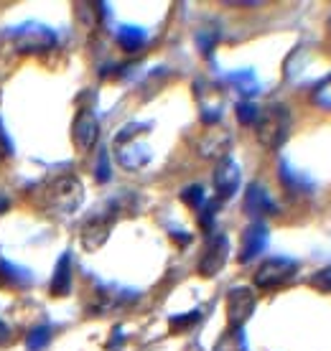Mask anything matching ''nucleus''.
I'll list each match as a JSON object with an SVG mask.
<instances>
[{
	"label": "nucleus",
	"mask_w": 331,
	"mask_h": 351,
	"mask_svg": "<svg viewBox=\"0 0 331 351\" xmlns=\"http://www.w3.org/2000/svg\"><path fill=\"white\" fill-rule=\"evenodd\" d=\"M181 202L189 209H201L204 206V189L201 186H186L181 191Z\"/></svg>",
	"instance_id": "obj_20"
},
{
	"label": "nucleus",
	"mask_w": 331,
	"mask_h": 351,
	"mask_svg": "<svg viewBox=\"0 0 331 351\" xmlns=\"http://www.w3.org/2000/svg\"><path fill=\"white\" fill-rule=\"evenodd\" d=\"M229 143H232V138H229V132L222 130V128H214L212 125L209 130L201 135L199 141V153L204 156V158H227V150H229Z\"/></svg>",
	"instance_id": "obj_12"
},
{
	"label": "nucleus",
	"mask_w": 331,
	"mask_h": 351,
	"mask_svg": "<svg viewBox=\"0 0 331 351\" xmlns=\"http://www.w3.org/2000/svg\"><path fill=\"white\" fill-rule=\"evenodd\" d=\"M214 191H217V202L232 199L235 191L240 189V168L232 158H222L214 168Z\"/></svg>",
	"instance_id": "obj_9"
},
{
	"label": "nucleus",
	"mask_w": 331,
	"mask_h": 351,
	"mask_svg": "<svg viewBox=\"0 0 331 351\" xmlns=\"http://www.w3.org/2000/svg\"><path fill=\"white\" fill-rule=\"evenodd\" d=\"M49 290H52L54 298L69 295V290H71V255L69 252H64V255L59 257L56 270H54V275H52V282H49Z\"/></svg>",
	"instance_id": "obj_14"
},
{
	"label": "nucleus",
	"mask_w": 331,
	"mask_h": 351,
	"mask_svg": "<svg viewBox=\"0 0 331 351\" xmlns=\"http://www.w3.org/2000/svg\"><path fill=\"white\" fill-rule=\"evenodd\" d=\"M117 44L125 49V51H140L143 44H146V34L135 26H122L117 31Z\"/></svg>",
	"instance_id": "obj_15"
},
{
	"label": "nucleus",
	"mask_w": 331,
	"mask_h": 351,
	"mask_svg": "<svg viewBox=\"0 0 331 351\" xmlns=\"http://www.w3.org/2000/svg\"><path fill=\"white\" fill-rule=\"evenodd\" d=\"M217 206L219 202H209L201 206V214H199V227L204 229V232H209L212 227H214V217H217Z\"/></svg>",
	"instance_id": "obj_23"
},
{
	"label": "nucleus",
	"mask_w": 331,
	"mask_h": 351,
	"mask_svg": "<svg viewBox=\"0 0 331 351\" xmlns=\"http://www.w3.org/2000/svg\"><path fill=\"white\" fill-rule=\"evenodd\" d=\"M311 288H316L319 293H331V267H323V270L314 272L311 278Z\"/></svg>",
	"instance_id": "obj_24"
},
{
	"label": "nucleus",
	"mask_w": 331,
	"mask_h": 351,
	"mask_svg": "<svg viewBox=\"0 0 331 351\" xmlns=\"http://www.w3.org/2000/svg\"><path fill=\"white\" fill-rule=\"evenodd\" d=\"M255 293L250 288H232L227 293V324L229 328H242L255 313Z\"/></svg>",
	"instance_id": "obj_5"
},
{
	"label": "nucleus",
	"mask_w": 331,
	"mask_h": 351,
	"mask_svg": "<svg viewBox=\"0 0 331 351\" xmlns=\"http://www.w3.org/2000/svg\"><path fill=\"white\" fill-rule=\"evenodd\" d=\"M10 339V328L3 321H0V343H5Z\"/></svg>",
	"instance_id": "obj_27"
},
{
	"label": "nucleus",
	"mask_w": 331,
	"mask_h": 351,
	"mask_svg": "<svg viewBox=\"0 0 331 351\" xmlns=\"http://www.w3.org/2000/svg\"><path fill=\"white\" fill-rule=\"evenodd\" d=\"M311 99H314L316 107H321L326 112H331V74L326 80H321L311 92Z\"/></svg>",
	"instance_id": "obj_18"
},
{
	"label": "nucleus",
	"mask_w": 331,
	"mask_h": 351,
	"mask_svg": "<svg viewBox=\"0 0 331 351\" xmlns=\"http://www.w3.org/2000/svg\"><path fill=\"white\" fill-rule=\"evenodd\" d=\"M199 318H201L199 311H189V313H181V316H171L168 328H171V334H183V331H189L192 326L199 324Z\"/></svg>",
	"instance_id": "obj_17"
},
{
	"label": "nucleus",
	"mask_w": 331,
	"mask_h": 351,
	"mask_svg": "<svg viewBox=\"0 0 331 351\" xmlns=\"http://www.w3.org/2000/svg\"><path fill=\"white\" fill-rule=\"evenodd\" d=\"M113 224H115V214H95V217H89L84 221V227H82V234H79L82 247L87 252H97L110 239Z\"/></svg>",
	"instance_id": "obj_7"
},
{
	"label": "nucleus",
	"mask_w": 331,
	"mask_h": 351,
	"mask_svg": "<svg viewBox=\"0 0 331 351\" xmlns=\"http://www.w3.org/2000/svg\"><path fill=\"white\" fill-rule=\"evenodd\" d=\"M214 351H244V339H242V328H227L222 339L217 341Z\"/></svg>",
	"instance_id": "obj_16"
},
{
	"label": "nucleus",
	"mask_w": 331,
	"mask_h": 351,
	"mask_svg": "<svg viewBox=\"0 0 331 351\" xmlns=\"http://www.w3.org/2000/svg\"><path fill=\"white\" fill-rule=\"evenodd\" d=\"M296 263L293 260H286V257H271L258 267L255 272V285L260 290H273L288 282L293 275H296Z\"/></svg>",
	"instance_id": "obj_4"
},
{
	"label": "nucleus",
	"mask_w": 331,
	"mask_h": 351,
	"mask_svg": "<svg viewBox=\"0 0 331 351\" xmlns=\"http://www.w3.org/2000/svg\"><path fill=\"white\" fill-rule=\"evenodd\" d=\"M52 339V331L46 328V326H41V328H34L31 334H28V349L31 351H41L46 346V341Z\"/></svg>",
	"instance_id": "obj_21"
},
{
	"label": "nucleus",
	"mask_w": 331,
	"mask_h": 351,
	"mask_svg": "<svg viewBox=\"0 0 331 351\" xmlns=\"http://www.w3.org/2000/svg\"><path fill=\"white\" fill-rule=\"evenodd\" d=\"M146 132H148V125L130 123L115 135V156L120 160V166H125L128 171H138L150 160L148 145L140 143V135Z\"/></svg>",
	"instance_id": "obj_3"
},
{
	"label": "nucleus",
	"mask_w": 331,
	"mask_h": 351,
	"mask_svg": "<svg viewBox=\"0 0 331 351\" xmlns=\"http://www.w3.org/2000/svg\"><path fill=\"white\" fill-rule=\"evenodd\" d=\"M56 44V36L44 26H23L16 34V46L23 53H38L46 51Z\"/></svg>",
	"instance_id": "obj_10"
},
{
	"label": "nucleus",
	"mask_w": 331,
	"mask_h": 351,
	"mask_svg": "<svg viewBox=\"0 0 331 351\" xmlns=\"http://www.w3.org/2000/svg\"><path fill=\"white\" fill-rule=\"evenodd\" d=\"M8 209V202H5V199H3V196H0V214H3V211Z\"/></svg>",
	"instance_id": "obj_28"
},
{
	"label": "nucleus",
	"mask_w": 331,
	"mask_h": 351,
	"mask_svg": "<svg viewBox=\"0 0 331 351\" xmlns=\"http://www.w3.org/2000/svg\"><path fill=\"white\" fill-rule=\"evenodd\" d=\"M244 209L253 217H262V214H275V204L260 184H250L244 191Z\"/></svg>",
	"instance_id": "obj_13"
},
{
	"label": "nucleus",
	"mask_w": 331,
	"mask_h": 351,
	"mask_svg": "<svg viewBox=\"0 0 331 351\" xmlns=\"http://www.w3.org/2000/svg\"><path fill=\"white\" fill-rule=\"evenodd\" d=\"M258 114H260V110H258L253 102H240V105H237V120L242 125H255Z\"/></svg>",
	"instance_id": "obj_22"
},
{
	"label": "nucleus",
	"mask_w": 331,
	"mask_h": 351,
	"mask_svg": "<svg viewBox=\"0 0 331 351\" xmlns=\"http://www.w3.org/2000/svg\"><path fill=\"white\" fill-rule=\"evenodd\" d=\"M0 280H5L8 285H21V282L28 280V275L23 270H18L16 265L0 263Z\"/></svg>",
	"instance_id": "obj_19"
},
{
	"label": "nucleus",
	"mask_w": 331,
	"mask_h": 351,
	"mask_svg": "<svg viewBox=\"0 0 331 351\" xmlns=\"http://www.w3.org/2000/svg\"><path fill=\"white\" fill-rule=\"evenodd\" d=\"M97 181H100V184H105L107 178H110V166H107V153L105 150H102V153H100V163H97Z\"/></svg>",
	"instance_id": "obj_25"
},
{
	"label": "nucleus",
	"mask_w": 331,
	"mask_h": 351,
	"mask_svg": "<svg viewBox=\"0 0 331 351\" xmlns=\"http://www.w3.org/2000/svg\"><path fill=\"white\" fill-rule=\"evenodd\" d=\"M227 257H229V239H227V234H214L207 242L204 252H201L199 275L201 278H214V275H219L222 267L227 265Z\"/></svg>",
	"instance_id": "obj_6"
},
{
	"label": "nucleus",
	"mask_w": 331,
	"mask_h": 351,
	"mask_svg": "<svg viewBox=\"0 0 331 351\" xmlns=\"http://www.w3.org/2000/svg\"><path fill=\"white\" fill-rule=\"evenodd\" d=\"M82 202H84V186L71 173L52 178L41 191V206L52 214H61V217L74 214L82 206Z\"/></svg>",
	"instance_id": "obj_1"
},
{
	"label": "nucleus",
	"mask_w": 331,
	"mask_h": 351,
	"mask_svg": "<svg viewBox=\"0 0 331 351\" xmlns=\"http://www.w3.org/2000/svg\"><path fill=\"white\" fill-rule=\"evenodd\" d=\"M290 132V112L283 105H271L260 110L258 120H255V135L258 143L268 150H278L288 141Z\"/></svg>",
	"instance_id": "obj_2"
},
{
	"label": "nucleus",
	"mask_w": 331,
	"mask_h": 351,
	"mask_svg": "<svg viewBox=\"0 0 331 351\" xmlns=\"http://www.w3.org/2000/svg\"><path fill=\"white\" fill-rule=\"evenodd\" d=\"M97 138H100V123L92 110H79L74 123H71V141L77 145V150L87 153L95 148Z\"/></svg>",
	"instance_id": "obj_8"
},
{
	"label": "nucleus",
	"mask_w": 331,
	"mask_h": 351,
	"mask_svg": "<svg viewBox=\"0 0 331 351\" xmlns=\"http://www.w3.org/2000/svg\"><path fill=\"white\" fill-rule=\"evenodd\" d=\"M8 156H13V145H10L5 130L0 128V158H8Z\"/></svg>",
	"instance_id": "obj_26"
},
{
	"label": "nucleus",
	"mask_w": 331,
	"mask_h": 351,
	"mask_svg": "<svg viewBox=\"0 0 331 351\" xmlns=\"http://www.w3.org/2000/svg\"><path fill=\"white\" fill-rule=\"evenodd\" d=\"M265 245H268V227H265L262 221H253V224L242 232V242H240V255H237V260H240V263H250V260H255V257L265 250Z\"/></svg>",
	"instance_id": "obj_11"
}]
</instances>
